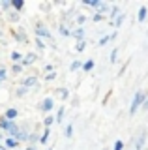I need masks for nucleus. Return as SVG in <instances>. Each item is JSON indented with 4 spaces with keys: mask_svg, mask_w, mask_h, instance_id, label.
I'll use <instances>...</instances> for the list:
<instances>
[{
    "mask_svg": "<svg viewBox=\"0 0 148 150\" xmlns=\"http://www.w3.org/2000/svg\"><path fill=\"white\" fill-rule=\"evenodd\" d=\"M23 86L38 88V77H36V75H28V77H25V79H23Z\"/></svg>",
    "mask_w": 148,
    "mask_h": 150,
    "instance_id": "nucleus-5",
    "label": "nucleus"
},
{
    "mask_svg": "<svg viewBox=\"0 0 148 150\" xmlns=\"http://www.w3.org/2000/svg\"><path fill=\"white\" fill-rule=\"evenodd\" d=\"M34 43H36V47H38L39 51H43V49H45V41L41 40V38H36V40H34Z\"/></svg>",
    "mask_w": 148,
    "mask_h": 150,
    "instance_id": "nucleus-30",
    "label": "nucleus"
},
{
    "mask_svg": "<svg viewBox=\"0 0 148 150\" xmlns=\"http://www.w3.org/2000/svg\"><path fill=\"white\" fill-rule=\"evenodd\" d=\"M56 94H58V96L60 98H62V100H68V98H69V90H68V88H58V90H56Z\"/></svg>",
    "mask_w": 148,
    "mask_h": 150,
    "instance_id": "nucleus-25",
    "label": "nucleus"
},
{
    "mask_svg": "<svg viewBox=\"0 0 148 150\" xmlns=\"http://www.w3.org/2000/svg\"><path fill=\"white\" fill-rule=\"evenodd\" d=\"M146 131L142 129L141 133L137 135V139H135V144H133V146H135V150H144V143H146Z\"/></svg>",
    "mask_w": 148,
    "mask_h": 150,
    "instance_id": "nucleus-3",
    "label": "nucleus"
},
{
    "mask_svg": "<svg viewBox=\"0 0 148 150\" xmlns=\"http://www.w3.org/2000/svg\"><path fill=\"white\" fill-rule=\"evenodd\" d=\"M109 60H111V64H116V60H118V47L111 51V58Z\"/></svg>",
    "mask_w": 148,
    "mask_h": 150,
    "instance_id": "nucleus-28",
    "label": "nucleus"
},
{
    "mask_svg": "<svg viewBox=\"0 0 148 150\" xmlns=\"http://www.w3.org/2000/svg\"><path fill=\"white\" fill-rule=\"evenodd\" d=\"M71 38H75L77 41H85V28L82 26H77L71 30Z\"/></svg>",
    "mask_w": 148,
    "mask_h": 150,
    "instance_id": "nucleus-7",
    "label": "nucleus"
},
{
    "mask_svg": "<svg viewBox=\"0 0 148 150\" xmlns=\"http://www.w3.org/2000/svg\"><path fill=\"white\" fill-rule=\"evenodd\" d=\"M53 122H56V116L47 115V116L43 118V126H45V128H51V126H53Z\"/></svg>",
    "mask_w": 148,
    "mask_h": 150,
    "instance_id": "nucleus-21",
    "label": "nucleus"
},
{
    "mask_svg": "<svg viewBox=\"0 0 148 150\" xmlns=\"http://www.w3.org/2000/svg\"><path fill=\"white\" fill-rule=\"evenodd\" d=\"M10 58H11V62H13V64H23V58H25V56H23L19 51H11Z\"/></svg>",
    "mask_w": 148,
    "mask_h": 150,
    "instance_id": "nucleus-14",
    "label": "nucleus"
},
{
    "mask_svg": "<svg viewBox=\"0 0 148 150\" xmlns=\"http://www.w3.org/2000/svg\"><path fill=\"white\" fill-rule=\"evenodd\" d=\"M4 144L8 146V150H19V141H17L15 137H6L4 139Z\"/></svg>",
    "mask_w": 148,
    "mask_h": 150,
    "instance_id": "nucleus-6",
    "label": "nucleus"
},
{
    "mask_svg": "<svg viewBox=\"0 0 148 150\" xmlns=\"http://www.w3.org/2000/svg\"><path fill=\"white\" fill-rule=\"evenodd\" d=\"M82 66H85V62H82V60H73V62L69 64V71H77V69H82Z\"/></svg>",
    "mask_w": 148,
    "mask_h": 150,
    "instance_id": "nucleus-17",
    "label": "nucleus"
},
{
    "mask_svg": "<svg viewBox=\"0 0 148 150\" xmlns=\"http://www.w3.org/2000/svg\"><path fill=\"white\" fill-rule=\"evenodd\" d=\"M0 150H8V146L6 144H0Z\"/></svg>",
    "mask_w": 148,
    "mask_h": 150,
    "instance_id": "nucleus-41",
    "label": "nucleus"
},
{
    "mask_svg": "<svg viewBox=\"0 0 148 150\" xmlns=\"http://www.w3.org/2000/svg\"><path fill=\"white\" fill-rule=\"evenodd\" d=\"M0 38H2V30H0Z\"/></svg>",
    "mask_w": 148,
    "mask_h": 150,
    "instance_id": "nucleus-43",
    "label": "nucleus"
},
{
    "mask_svg": "<svg viewBox=\"0 0 148 150\" xmlns=\"http://www.w3.org/2000/svg\"><path fill=\"white\" fill-rule=\"evenodd\" d=\"M113 150H124V143H122V139H116V143H114Z\"/></svg>",
    "mask_w": 148,
    "mask_h": 150,
    "instance_id": "nucleus-33",
    "label": "nucleus"
},
{
    "mask_svg": "<svg viewBox=\"0 0 148 150\" xmlns=\"http://www.w3.org/2000/svg\"><path fill=\"white\" fill-rule=\"evenodd\" d=\"M120 15V9H118V6L116 4H113L111 6V13H109V17H111V23H114V19H116Z\"/></svg>",
    "mask_w": 148,
    "mask_h": 150,
    "instance_id": "nucleus-18",
    "label": "nucleus"
},
{
    "mask_svg": "<svg viewBox=\"0 0 148 150\" xmlns=\"http://www.w3.org/2000/svg\"><path fill=\"white\" fill-rule=\"evenodd\" d=\"M71 30H73V28H69L66 23H62L60 28H58V32H60V36H62V38H69V36H71Z\"/></svg>",
    "mask_w": 148,
    "mask_h": 150,
    "instance_id": "nucleus-11",
    "label": "nucleus"
},
{
    "mask_svg": "<svg viewBox=\"0 0 148 150\" xmlns=\"http://www.w3.org/2000/svg\"><path fill=\"white\" fill-rule=\"evenodd\" d=\"M82 6H86V8H92V9H99V6H101V2L99 0H82Z\"/></svg>",
    "mask_w": 148,
    "mask_h": 150,
    "instance_id": "nucleus-13",
    "label": "nucleus"
},
{
    "mask_svg": "<svg viewBox=\"0 0 148 150\" xmlns=\"http://www.w3.org/2000/svg\"><path fill=\"white\" fill-rule=\"evenodd\" d=\"M23 8H25V2H23V0H13V11L15 13L23 11Z\"/></svg>",
    "mask_w": 148,
    "mask_h": 150,
    "instance_id": "nucleus-22",
    "label": "nucleus"
},
{
    "mask_svg": "<svg viewBox=\"0 0 148 150\" xmlns=\"http://www.w3.org/2000/svg\"><path fill=\"white\" fill-rule=\"evenodd\" d=\"M36 60H38V54L28 53V54H25V58H23V66H30V64H34Z\"/></svg>",
    "mask_w": 148,
    "mask_h": 150,
    "instance_id": "nucleus-10",
    "label": "nucleus"
},
{
    "mask_svg": "<svg viewBox=\"0 0 148 150\" xmlns=\"http://www.w3.org/2000/svg\"><path fill=\"white\" fill-rule=\"evenodd\" d=\"M23 68H25L23 64H13L11 66V73L13 75H19V73H23Z\"/></svg>",
    "mask_w": 148,
    "mask_h": 150,
    "instance_id": "nucleus-26",
    "label": "nucleus"
},
{
    "mask_svg": "<svg viewBox=\"0 0 148 150\" xmlns=\"http://www.w3.org/2000/svg\"><path fill=\"white\" fill-rule=\"evenodd\" d=\"M53 107H54V100H53V98H43V101L39 103V111H43V112L53 111Z\"/></svg>",
    "mask_w": 148,
    "mask_h": 150,
    "instance_id": "nucleus-4",
    "label": "nucleus"
},
{
    "mask_svg": "<svg viewBox=\"0 0 148 150\" xmlns=\"http://www.w3.org/2000/svg\"><path fill=\"white\" fill-rule=\"evenodd\" d=\"M13 36H15V40L19 41V43H25V45L28 43V36H26V32L23 30V28H19V30H17V32H15Z\"/></svg>",
    "mask_w": 148,
    "mask_h": 150,
    "instance_id": "nucleus-9",
    "label": "nucleus"
},
{
    "mask_svg": "<svg viewBox=\"0 0 148 150\" xmlns=\"http://www.w3.org/2000/svg\"><path fill=\"white\" fill-rule=\"evenodd\" d=\"M43 71H45V75H47V71H49V73H53V71H54V68H53L51 64H47V66L43 68Z\"/></svg>",
    "mask_w": 148,
    "mask_h": 150,
    "instance_id": "nucleus-37",
    "label": "nucleus"
},
{
    "mask_svg": "<svg viewBox=\"0 0 148 150\" xmlns=\"http://www.w3.org/2000/svg\"><path fill=\"white\" fill-rule=\"evenodd\" d=\"M6 79H8V71H6V68L2 66V68H0V83H4Z\"/></svg>",
    "mask_w": 148,
    "mask_h": 150,
    "instance_id": "nucleus-32",
    "label": "nucleus"
},
{
    "mask_svg": "<svg viewBox=\"0 0 148 150\" xmlns=\"http://www.w3.org/2000/svg\"><path fill=\"white\" fill-rule=\"evenodd\" d=\"M64 115H66V109H64V105H62V107L58 109V112H56V122H62Z\"/></svg>",
    "mask_w": 148,
    "mask_h": 150,
    "instance_id": "nucleus-31",
    "label": "nucleus"
},
{
    "mask_svg": "<svg viewBox=\"0 0 148 150\" xmlns=\"http://www.w3.org/2000/svg\"><path fill=\"white\" fill-rule=\"evenodd\" d=\"M2 139H4V137H2V133H0V144H4V143H2Z\"/></svg>",
    "mask_w": 148,
    "mask_h": 150,
    "instance_id": "nucleus-42",
    "label": "nucleus"
},
{
    "mask_svg": "<svg viewBox=\"0 0 148 150\" xmlns=\"http://www.w3.org/2000/svg\"><path fill=\"white\" fill-rule=\"evenodd\" d=\"M142 109H144V111H148V98L144 100V105H142Z\"/></svg>",
    "mask_w": 148,
    "mask_h": 150,
    "instance_id": "nucleus-39",
    "label": "nucleus"
},
{
    "mask_svg": "<svg viewBox=\"0 0 148 150\" xmlns=\"http://www.w3.org/2000/svg\"><path fill=\"white\" fill-rule=\"evenodd\" d=\"M28 90H30V88H26V86H23V84H21V86L15 90V94H17V98H23V96H26V94H28Z\"/></svg>",
    "mask_w": 148,
    "mask_h": 150,
    "instance_id": "nucleus-24",
    "label": "nucleus"
},
{
    "mask_svg": "<svg viewBox=\"0 0 148 150\" xmlns=\"http://www.w3.org/2000/svg\"><path fill=\"white\" fill-rule=\"evenodd\" d=\"M34 34H36V38H41V40H49L51 43H54V41H53V36H51V30L43 25V23H38V25H36Z\"/></svg>",
    "mask_w": 148,
    "mask_h": 150,
    "instance_id": "nucleus-2",
    "label": "nucleus"
},
{
    "mask_svg": "<svg viewBox=\"0 0 148 150\" xmlns=\"http://www.w3.org/2000/svg\"><path fill=\"white\" fill-rule=\"evenodd\" d=\"M25 150H36V146H32V144H28V146H26Z\"/></svg>",
    "mask_w": 148,
    "mask_h": 150,
    "instance_id": "nucleus-40",
    "label": "nucleus"
},
{
    "mask_svg": "<svg viewBox=\"0 0 148 150\" xmlns=\"http://www.w3.org/2000/svg\"><path fill=\"white\" fill-rule=\"evenodd\" d=\"M39 141H41V135L38 133V131H32V133H30V137H28V143L32 144V146H36V144H38Z\"/></svg>",
    "mask_w": 148,
    "mask_h": 150,
    "instance_id": "nucleus-15",
    "label": "nucleus"
},
{
    "mask_svg": "<svg viewBox=\"0 0 148 150\" xmlns=\"http://www.w3.org/2000/svg\"><path fill=\"white\" fill-rule=\"evenodd\" d=\"M103 19H107V17L99 15V13H94V15H92V21H94V23H99V21H103Z\"/></svg>",
    "mask_w": 148,
    "mask_h": 150,
    "instance_id": "nucleus-34",
    "label": "nucleus"
},
{
    "mask_svg": "<svg viewBox=\"0 0 148 150\" xmlns=\"http://www.w3.org/2000/svg\"><path fill=\"white\" fill-rule=\"evenodd\" d=\"M71 135H73V124H68L66 129H64V137H66V139H71Z\"/></svg>",
    "mask_w": 148,
    "mask_h": 150,
    "instance_id": "nucleus-27",
    "label": "nucleus"
},
{
    "mask_svg": "<svg viewBox=\"0 0 148 150\" xmlns=\"http://www.w3.org/2000/svg\"><path fill=\"white\" fill-rule=\"evenodd\" d=\"M53 79H56V71H53V73H47V75H45V81H53Z\"/></svg>",
    "mask_w": 148,
    "mask_h": 150,
    "instance_id": "nucleus-36",
    "label": "nucleus"
},
{
    "mask_svg": "<svg viewBox=\"0 0 148 150\" xmlns=\"http://www.w3.org/2000/svg\"><path fill=\"white\" fill-rule=\"evenodd\" d=\"M47 150H53V148H47Z\"/></svg>",
    "mask_w": 148,
    "mask_h": 150,
    "instance_id": "nucleus-44",
    "label": "nucleus"
},
{
    "mask_svg": "<svg viewBox=\"0 0 148 150\" xmlns=\"http://www.w3.org/2000/svg\"><path fill=\"white\" fill-rule=\"evenodd\" d=\"M144 100H146V94L142 92V90H137L135 92V96H133V100H131V105H129V115H135L139 107H142L144 105Z\"/></svg>",
    "mask_w": 148,
    "mask_h": 150,
    "instance_id": "nucleus-1",
    "label": "nucleus"
},
{
    "mask_svg": "<svg viewBox=\"0 0 148 150\" xmlns=\"http://www.w3.org/2000/svg\"><path fill=\"white\" fill-rule=\"evenodd\" d=\"M51 133H53V131H51V128H45L43 131H41V141H39V143H41V144H47V141L51 139Z\"/></svg>",
    "mask_w": 148,
    "mask_h": 150,
    "instance_id": "nucleus-16",
    "label": "nucleus"
},
{
    "mask_svg": "<svg viewBox=\"0 0 148 150\" xmlns=\"http://www.w3.org/2000/svg\"><path fill=\"white\" fill-rule=\"evenodd\" d=\"M85 49H86V41H77V45H75V51H77V53H82Z\"/></svg>",
    "mask_w": 148,
    "mask_h": 150,
    "instance_id": "nucleus-29",
    "label": "nucleus"
},
{
    "mask_svg": "<svg viewBox=\"0 0 148 150\" xmlns=\"http://www.w3.org/2000/svg\"><path fill=\"white\" fill-rule=\"evenodd\" d=\"M4 116H6L8 120H11V122H15L17 118H19V111L15 109V107H10L6 112H4Z\"/></svg>",
    "mask_w": 148,
    "mask_h": 150,
    "instance_id": "nucleus-8",
    "label": "nucleus"
},
{
    "mask_svg": "<svg viewBox=\"0 0 148 150\" xmlns=\"http://www.w3.org/2000/svg\"><path fill=\"white\" fill-rule=\"evenodd\" d=\"M0 84H2V83H0Z\"/></svg>",
    "mask_w": 148,
    "mask_h": 150,
    "instance_id": "nucleus-45",
    "label": "nucleus"
},
{
    "mask_svg": "<svg viewBox=\"0 0 148 150\" xmlns=\"http://www.w3.org/2000/svg\"><path fill=\"white\" fill-rule=\"evenodd\" d=\"M75 21H77V23H79V26H82V23H85V21H86V17H85V15H79V17H77V19H75Z\"/></svg>",
    "mask_w": 148,
    "mask_h": 150,
    "instance_id": "nucleus-38",
    "label": "nucleus"
},
{
    "mask_svg": "<svg viewBox=\"0 0 148 150\" xmlns=\"http://www.w3.org/2000/svg\"><path fill=\"white\" fill-rule=\"evenodd\" d=\"M8 19H10L11 23H15V21H19V13H15V11H11L10 15H8Z\"/></svg>",
    "mask_w": 148,
    "mask_h": 150,
    "instance_id": "nucleus-35",
    "label": "nucleus"
},
{
    "mask_svg": "<svg viewBox=\"0 0 148 150\" xmlns=\"http://www.w3.org/2000/svg\"><path fill=\"white\" fill-rule=\"evenodd\" d=\"M0 8H2L4 11H10V9H13V2L11 0H4V2H0Z\"/></svg>",
    "mask_w": 148,
    "mask_h": 150,
    "instance_id": "nucleus-23",
    "label": "nucleus"
},
{
    "mask_svg": "<svg viewBox=\"0 0 148 150\" xmlns=\"http://www.w3.org/2000/svg\"><path fill=\"white\" fill-rule=\"evenodd\" d=\"M124 21H126V13H120V15H118L116 19H114L113 26H114V28H120V26H122V23H124Z\"/></svg>",
    "mask_w": 148,
    "mask_h": 150,
    "instance_id": "nucleus-20",
    "label": "nucleus"
},
{
    "mask_svg": "<svg viewBox=\"0 0 148 150\" xmlns=\"http://www.w3.org/2000/svg\"><path fill=\"white\" fill-rule=\"evenodd\" d=\"M94 66H96V62H94V60H92V58L85 60V66H82V71H85V73L92 71V69H94Z\"/></svg>",
    "mask_w": 148,
    "mask_h": 150,
    "instance_id": "nucleus-19",
    "label": "nucleus"
},
{
    "mask_svg": "<svg viewBox=\"0 0 148 150\" xmlns=\"http://www.w3.org/2000/svg\"><path fill=\"white\" fill-rule=\"evenodd\" d=\"M146 17H148V9H146V6H141V8H139V13H137V21L144 23Z\"/></svg>",
    "mask_w": 148,
    "mask_h": 150,
    "instance_id": "nucleus-12",
    "label": "nucleus"
}]
</instances>
